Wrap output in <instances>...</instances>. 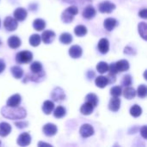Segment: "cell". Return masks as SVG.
Returning a JSON list of instances; mask_svg holds the SVG:
<instances>
[{"label":"cell","mask_w":147,"mask_h":147,"mask_svg":"<svg viewBox=\"0 0 147 147\" xmlns=\"http://www.w3.org/2000/svg\"><path fill=\"white\" fill-rule=\"evenodd\" d=\"M1 114L3 117L10 120H22L27 115V112L23 108L21 107H8L2 108Z\"/></svg>","instance_id":"cell-1"},{"label":"cell","mask_w":147,"mask_h":147,"mask_svg":"<svg viewBox=\"0 0 147 147\" xmlns=\"http://www.w3.org/2000/svg\"><path fill=\"white\" fill-rule=\"evenodd\" d=\"M78 13V9L76 6H70L65 9L61 15V20L65 23H70L73 21L76 15Z\"/></svg>","instance_id":"cell-2"},{"label":"cell","mask_w":147,"mask_h":147,"mask_svg":"<svg viewBox=\"0 0 147 147\" xmlns=\"http://www.w3.org/2000/svg\"><path fill=\"white\" fill-rule=\"evenodd\" d=\"M33 59V53L29 51L19 52L16 56V60L18 64H27Z\"/></svg>","instance_id":"cell-3"},{"label":"cell","mask_w":147,"mask_h":147,"mask_svg":"<svg viewBox=\"0 0 147 147\" xmlns=\"http://www.w3.org/2000/svg\"><path fill=\"white\" fill-rule=\"evenodd\" d=\"M116 6L110 1H103L98 4V9L101 13H111L115 9Z\"/></svg>","instance_id":"cell-4"},{"label":"cell","mask_w":147,"mask_h":147,"mask_svg":"<svg viewBox=\"0 0 147 147\" xmlns=\"http://www.w3.org/2000/svg\"><path fill=\"white\" fill-rule=\"evenodd\" d=\"M3 26L8 31H15L18 27V23L15 18L11 16H7L3 21Z\"/></svg>","instance_id":"cell-5"},{"label":"cell","mask_w":147,"mask_h":147,"mask_svg":"<svg viewBox=\"0 0 147 147\" xmlns=\"http://www.w3.org/2000/svg\"><path fill=\"white\" fill-rule=\"evenodd\" d=\"M95 131L91 125L90 124H84L81 126L79 129V134L83 138H89L94 134Z\"/></svg>","instance_id":"cell-6"},{"label":"cell","mask_w":147,"mask_h":147,"mask_svg":"<svg viewBox=\"0 0 147 147\" xmlns=\"http://www.w3.org/2000/svg\"><path fill=\"white\" fill-rule=\"evenodd\" d=\"M51 97L53 98L54 102H62L63 100L65 99V95L64 90L61 88L56 87L55 89H53L51 94Z\"/></svg>","instance_id":"cell-7"},{"label":"cell","mask_w":147,"mask_h":147,"mask_svg":"<svg viewBox=\"0 0 147 147\" xmlns=\"http://www.w3.org/2000/svg\"><path fill=\"white\" fill-rule=\"evenodd\" d=\"M57 127L56 125L53 124V123H47L46 124L43 128H42V131H43V134L47 136V137H52V136H54L57 133Z\"/></svg>","instance_id":"cell-8"},{"label":"cell","mask_w":147,"mask_h":147,"mask_svg":"<svg viewBox=\"0 0 147 147\" xmlns=\"http://www.w3.org/2000/svg\"><path fill=\"white\" fill-rule=\"evenodd\" d=\"M31 143V136L28 133H22L17 139V145L20 146H27Z\"/></svg>","instance_id":"cell-9"},{"label":"cell","mask_w":147,"mask_h":147,"mask_svg":"<svg viewBox=\"0 0 147 147\" xmlns=\"http://www.w3.org/2000/svg\"><path fill=\"white\" fill-rule=\"evenodd\" d=\"M55 33L52 30H46L41 34V40L45 44H51L55 39Z\"/></svg>","instance_id":"cell-10"},{"label":"cell","mask_w":147,"mask_h":147,"mask_svg":"<svg viewBox=\"0 0 147 147\" xmlns=\"http://www.w3.org/2000/svg\"><path fill=\"white\" fill-rule=\"evenodd\" d=\"M98 50L102 54H106L109 50V41L108 39L106 38H102L99 40L98 45H97Z\"/></svg>","instance_id":"cell-11"},{"label":"cell","mask_w":147,"mask_h":147,"mask_svg":"<svg viewBox=\"0 0 147 147\" xmlns=\"http://www.w3.org/2000/svg\"><path fill=\"white\" fill-rule=\"evenodd\" d=\"M27 16H28V12L24 8H21V7L17 8L14 11V18L16 21L22 22V21H24L26 19Z\"/></svg>","instance_id":"cell-12"},{"label":"cell","mask_w":147,"mask_h":147,"mask_svg":"<svg viewBox=\"0 0 147 147\" xmlns=\"http://www.w3.org/2000/svg\"><path fill=\"white\" fill-rule=\"evenodd\" d=\"M83 53V49L81 48V47L78 46V45H74L71 46L69 49V55L72 58V59H78L82 56Z\"/></svg>","instance_id":"cell-13"},{"label":"cell","mask_w":147,"mask_h":147,"mask_svg":"<svg viewBox=\"0 0 147 147\" xmlns=\"http://www.w3.org/2000/svg\"><path fill=\"white\" fill-rule=\"evenodd\" d=\"M22 102V97L19 94H15L11 96L8 100H7V106L8 107H18Z\"/></svg>","instance_id":"cell-14"},{"label":"cell","mask_w":147,"mask_h":147,"mask_svg":"<svg viewBox=\"0 0 147 147\" xmlns=\"http://www.w3.org/2000/svg\"><path fill=\"white\" fill-rule=\"evenodd\" d=\"M121 108V99L119 97L113 96L109 103V109L112 112H117Z\"/></svg>","instance_id":"cell-15"},{"label":"cell","mask_w":147,"mask_h":147,"mask_svg":"<svg viewBox=\"0 0 147 147\" xmlns=\"http://www.w3.org/2000/svg\"><path fill=\"white\" fill-rule=\"evenodd\" d=\"M96 14V11L95 8L93 6H90V5L85 7L84 11H83V16L85 19H88V20H90V19L94 18Z\"/></svg>","instance_id":"cell-16"},{"label":"cell","mask_w":147,"mask_h":147,"mask_svg":"<svg viewBox=\"0 0 147 147\" xmlns=\"http://www.w3.org/2000/svg\"><path fill=\"white\" fill-rule=\"evenodd\" d=\"M21 40L16 35H12L8 39V46L12 49H16L21 46Z\"/></svg>","instance_id":"cell-17"},{"label":"cell","mask_w":147,"mask_h":147,"mask_svg":"<svg viewBox=\"0 0 147 147\" xmlns=\"http://www.w3.org/2000/svg\"><path fill=\"white\" fill-rule=\"evenodd\" d=\"M118 24V22L115 18H107L104 20L103 26L104 28L108 31H112Z\"/></svg>","instance_id":"cell-18"},{"label":"cell","mask_w":147,"mask_h":147,"mask_svg":"<svg viewBox=\"0 0 147 147\" xmlns=\"http://www.w3.org/2000/svg\"><path fill=\"white\" fill-rule=\"evenodd\" d=\"M115 66H116V69L118 71V72H123V71H126L129 69V62L126 59H121V60H119L115 63Z\"/></svg>","instance_id":"cell-19"},{"label":"cell","mask_w":147,"mask_h":147,"mask_svg":"<svg viewBox=\"0 0 147 147\" xmlns=\"http://www.w3.org/2000/svg\"><path fill=\"white\" fill-rule=\"evenodd\" d=\"M11 132V126L7 122H1L0 123V136L6 137Z\"/></svg>","instance_id":"cell-20"},{"label":"cell","mask_w":147,"mask_h":147,"mask_svg":"<svg viewBox=\"0 0 147 147\" xmlns=\"http://www.w3.org/2000/svg\"><path fill=\"white\" fill-rule=\"evenodd\" d=\"M54 109V103L51 101H46L42 104V111L45 115H50Z\"/></svg>","instance_id":"cell-21"},{"label":"cell","mask_w":147,"mask_h":147,"mask_svg":"<svg viewBox=\"0 0 147 147\" xmlns=\"http://www.w3.org/2000/svg\"><path fill=\"white\" fill-rule=\"evenodd\" d=\"M93 110H94V107L88 102L84 103L80 109V112L84 115H90L93 112Z\"/></svg>","instance_id":"cell-22"},{"label":"cell","mask_w":147,"mask_h":147,"mask_svg":"<svg viewBox=\"0 0 147 147\" xmlns=\"http://www.w3.org/2000/svg\"><path fill=\"white\" fill-rule=\"evenodd\" d=\"M10 71H11L12 76L15 78H16V79H20L23 76V70L20 66H18V65L12 66L11 69H10Z\"/></svg>","instance_id":"cell-23"},{"label":"cell","mask_w":147,"mask_h":147,"mask_svg":"<svg viewBox=\"0 0 147 147\" xmlns=\"http://www.w3.org/2000/svg\"><path fill=\"white\" fill-rule=\"evenodd\" d=\"M95 84L97 87L99 88H105L108 84H109V80L107 77L104 76H99L96 78L95 80Z\"/></svg>","instance_id":"cell-24"},{"label":"cell","mask_w":147,"mask_h":147,"mask_svg":"<svg viewBox=\"0 0 147 147\" xmlns=\"http://www.w3.org/2000/svg\"><path fill=\"white\" fill-rule=\"evenodd\" d=\"M123 96L125 98H127V100H132L135 96H136V91L134 88L130 87V86H127L123 91Z\"/></svg>","instance_id":"cell-25"},{"label":"cell","mask_w":147,"mask_h":147,"mask_svg":"<svg viewBox=\"0 0 147 147\" xmlns=\"http://www.w3.org/2000/svg\"><path fill=\"white\" fill-rule=\"evenodd\" d=\"M33 27L37 31H41L46 28V22L42 19H35L33 22Z\"/></svg>","instance_id":"cell-26"},{"label":"cell","mask_w":147,"mask_h":147,"mask_svg":"<svg viewBox=\"0 0 147 147\" xmlns=\"http://www.w3.org/2000/svg\"><path fill=\"white\" fill-rule=\"evenodd\" d=\"M85 100L86 102H90L94 108H96L98 104V97L96 94L94 93H90L85 96Z\"/></svg>","instance_id":"cell-27"},{"label":"cell","mask_w":147,"mask_h":147,"mask_svg":"<svg viewBox=\"0 0 147 147\" xmlns=\"http://www.w3.org/2000/svg\"><path fill=\"white\" fill-rule=\"evenodd\" d=\"M65 115H66V110L62 106H58L53 111V116L57 119L63 118Z\"/></svg>","instance_id":"cell-28"},{"label":"cell","mask_w":147,"mask_h":147,"mask_svg":"<svg viewBox=\"0 0 147 147\" xmlns=\"http://www.w3.org/2000/svg\"><path fill=\"white\" fill-rule=\"evenodd\" d=\"M138 28H139V33H140V36H141L144 40H146L147 39L146 22H140V24H139V26H138Z\"/></svg>","instance_id":"cell-29"},{"label":"cell","mask_w":147,"mask_h":147,"mask_svg":"<svg viewBox=\"0 0 147 147\" xmlns=\"http://www.w3.org/2000/svg\"><path fill=\"white\" fill-rule=\"evenodd\" d=\"M72 35L69 33H63L60 36H59V41L63 44L68 45L70 43H71L72 41Z\"/></svg>","instance_id":"cell-30"},{"label":"cell","mask_w":147,"mask_h":147,"mask_svg":"<svg viewBox=\"0 0 147 147\" xmlns=\"http://www.w3.org/2000/svg\"><path fill=\"white\" fill-rule=\"evenodd\" d=\"M74 33L78 37H83L87 34V28L84 25H78L74 28Z\"/></svg>","instance_id":"cell-31"},{"label":"cell","mask_w":147,"mask_h":147,"mask_svg":"<svg viewBox=\"0 0 147 147\" xmlns=\"http://www.w3.org/2000/svg\"><path fill=\"white\" fill-rule=\"evenodd\" d=\"M30 70L32 73H39L43 71V67L40 62L39 61H34L30 65Z\"/></svg>","instance_id":"cell-32"},{"label":"cell","mask_w":147,"mask_h":147,"mask_svg":"<svg viewBox=\"0 0 147 147\" xmlns=\"http://www.w3.org/2000/svg\"><path fill=\"white\" fill-rule=\"evenodd\" d=\"M40 41H41V38L37 34H34L29 37V43L32 47H38Z\"/></svg>","instance_id":"cell-33"},{"label":"cell","mask_w":147,"mask_h":147,"mask_svg":"<svg viewBox=\"0 0 147 147\" xmlns=\"http://www.w3.org/2000/svg\"><path fill=\"white\" fill-rule=\"evenodd\" d=\"M141 114H142V109H141L139 105H137V104L134 105V106L130 109V115H131L132 116L135 117V118L140 116Z\"/></svg>","instance_id":"cell-34"},{"label":"cell","mask_w":147,"mask_h":147,"mask_svg":"<svg viewBox=\"0 0 147 147\" xmlns=\"http://www.w3.org/2000/svg\"><path fill=\"white\" fill-rule=\"evenodd\" d=\"M96 70L99 73L101 74H103L105 72L108 71L109 70V65L106 63V62H103V61H101L97 64L96 65Z\"/></svg>","instance_id":"cell-35"},{"label":"cell","mask_w":147,"mask_h":147,"mask_svg":"<svg viewBox=\"0 0 147 147\" xmlns=\"http://www.w3.org/2000/svg\"><path fill=\"white\" fill-rule=\"evenodd\" d=\"M122 94V89L121 86H114L110 89V95L115 97H119Z\"/></svg>","instance_id":"cell-36"},{"label":"cell","mask_w":147,"mask_h":147,"mask_svg":"<svg viewBox=\"0 0 147 147\" xmlns=\"http://www.w3.org/2000/svg\"><path fill=\"white\" fill-rule=\"evenodd\" d=\"M137 94H138V96L140 97V98H145L147 95V89L146 86L145 84H140L138 88V90H137Z\"/></svg>","instance_id":"cell-37"},{"label":"cell","mask_w":147,"mask_h":147,"mask_svg":"<svg viewBox=\"0 0 147 147\" xmlns=\"http://www.w3.org/2000/svg\"><path fill=\"white\" fill-rule=\"evenodd\" d=\"M131 84H132V77L130 75L123 76V78L121 79V85L127 87V86H130Z\"/></svg>","instance_id":"cell-38"},{"label":"cell","mask_w":147,"mask_h":147,"mask_svg":"<svg viewBox=\"0 0 147 147\" xmlns=\"http://www.w3.org/2000/svg\"><path fill=\"white\" fill-rule=\"evenodd\" d=\"M109 71V73H111V74H117L118 73V71H117V69H116V66H115V63H111L109 65V70H108Z\"/></svg>","instance_id":"cell-39"},{"label":"cell","mask_w":147,"mask_h":147,"mask_svg":"<svg viewBox=\"0 0 147 147\" xmlns=\"http://www.w3.org/2000/svg\"><path fill=\"white\" fill-rule=\"evenodd\" d=\"M15 125L18 128H23V127H28V122H26V121H17V122H15Z\"/></svg>","instance_id":"cell-40"},{"label":"cell","mask_w":147,"mask_h":147,"mask_svg":"<svg viewBox=\"0 0 147 147\" xmlns=\"http://www.w3.org/2000/svg\"><path fill=\"white\" fill-rule=\"evenodd\" d=\"M140 134H141V136L145 139V140H146L147 139V128H146V126H143L141 128H140Z\"/></svg>","instance_id":"cell-41"},{"label":"cell","mask_w":147,"mask_h":147,"mask_svg":"<svg viewBox=\"0 0 147 147\" xmlns=\"http://www.w3.org/2000/svg\"><path fill=\"white\" fill-rule=\"evenodd\" d=\"M108 80H109V84H113L116 81V78H115V74H111L109 73L108 75Z\"/></svg>","instance_id":"cell-42"},{"label":"cell","mask_w":147,"mask_h":147,"mask_svg":"<svg viewBox=\"0 0 147 147\" xmlns=\"http://www.w3.org/2000/svg\"><path fill=\"white\" fill-rule=\"evenodd\" d=\"M139 16L143 18V19H146L147 18V10L146 9H140V11L139 12Z\"/></svg>","instance_id":"cell-43"},{"label":"cell","mask_w":147,"mask_h":147,"mask_svg":"<svg viewBox=\"0 0 147 147\" xmlns=\"http://www.w3.org/2000/svg\"><path fill=\"white\" fill-rule=\"evenodd\" d=\"M5 67H6V65H5L4 60L3 59H0V74L4 71Z\"/></svg>","instance_id":"cell-44"},{"label":"cell","mask_w":147,"mask_h":147,"mask_svg":"<svg viewBox=\"0 0 147 147\" xmlns=\"http://www.w3.org/2000/svg\"><path fill=\"white\" fill-rule=\"evenodd\" d=\"M133 50H134L133 48H131V47H126V48H125L124 53H125L126 54H132V55H133V54H134V53H134V52H133Z\"/></svg>","instance_id":"cell-45"},{"label":"cell","mask_w":147,"mask_h":147,"mask_svg":"<svg viewBox=\"0 0 147 147\" xmlns=\"http://www.w3.org/2000/svg\"><path fill=\"white\" fill-rule=\"evenodd\" d=\"M38 146H49V147H52V145H50V144H47V143H43V142H39Z\"/></svg>","instance_id":"cell-46"},{"label":"cell","mask_w":147,"mask_h":147,"mask_svg":"<svg viewBox=\"0 0 147 147\" xmlns=\"http://www.w3.org/2000/svg\"><path fill=\"white\" fill-rule=\"evenodd\" d=\"M1 44H2V41H1V40H0V46H1Z\"/></svg>","instance_id":"cell-47"},{"label":"cell","mask_w":147,"mask_h":147,"mask_svg":"<svg viewBox=\"0 0 147 147\" xmlns=\"http://www.w3.org/2000/svg\"><path fill=\"white\" fill-rule=\"evenodd\" d=\"M0 145H1V141H0Z\"/></svg>","instance_id":"cell-48"},{"label":"cell","mask_w":147,"mask_h":147,"mask_svg":"<svg viewBox=\"0 0 147 147\" xmlns=\"http://www.w3.org/2000/svg\"><path fill=\"white\" fill-rule=\"evenodd\" d=\"M0 23H1V22H0Z\"/></svg>","instance_id":"cell-49"}]
</instances>
